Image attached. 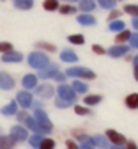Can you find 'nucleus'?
I'll use <instances>...</instances> for the list:
<instances>
[{
  "instance_id": "obj_8",
  "label": "nucleus",
  "mask_w": 138,
  "mask_h": 149,
  "mask_svg": "<svg viewBox=\"0 0 138 149\" xmlns=\"http://www.w3.org/2000/svg\"><path fill=\"white\" fill-rule=\"evenodd\" d=\"M0 87L2 89H12L14 87V80L11 78V74L0 71Z\"/></svg>"
},
{
  "instance_id": "obj_12",
  "label": "nucleus",
  "mask_w": 138,
  "mask_h": 149,
  "mask_svg": "<svg viewBox=\"0 0 138 149\" xmlns=\"http://www.w3.org/2000/svg\"><path fill=\"white\" fill-rule=\"evenodd\" d=\"M14 7L21 11H28L34 7V0H14Z\"/></svg>"
},
{
  "instance_id": "obj_1",
  "label": "nucleus",
  "mask_w": 138,
  "mask_h": 149,
  "mask_svg": "<svg viewBox=\"0 0 138 149\" xmlns=\"http://www.w3.org/2000/svg\"><path fill=\"white\" fill-rule=\"evenodd\" d=\"M28 64L32 66V68H35V69H44L48 64H50V59L46 57L44 53H41V52H32L30 55H28Z\"/></svg>"
},
{
  "instance_id": "obj_15",
  "label": "nucleus",
  "mask_w": 138,
  "mask_h": 149,
  "mask_svg": "<svg viewBox=\"0 0 138 149\" xmlns=\"http://www.w3.org/2000/svg\"><path fill=\"white\" fill-rule=\"evenodd\" d=\"M106 137H108L113 144H124V137H122L121 133H117L115 130H108V132H106Z\"/></svg>"
},
{
  "instance_id": "obj_37",
  "label": "nucleus",
  "mask_w": 138,
  "mask_h": 149,
  "mask_svg": "<svg viewBox=\"0 0 138 149\" xmlns=\"http://www.w3.org/2000/svg\"><path fill=\"white\" fill-rule=\"evenodd\" d=\"M66 2H78V0H66Z\"/></svg>"
},
{
  "instance_id": "obj_38",
  "label": "nucleus",
  "mask_w": 138,
  "mask_h": 149,
  "mask_svg": "<svg viewBox=\"0 0 138 149\" xmlns=\"http://www.w3.org/2000/svg\"><path fill=\"white\" fill-rule=\"evenodd\" d=\"M115 2H117V0H115Z\"/></svg>"
},
{
  "instance_id": "obj_31",
  "label": "nucleus",
  "mask_w": 138,
  "mask_h": 149,
  "mask_svg": "<svg viewBox=\"0 0 138 149\" xmlns=\"http://www.w3.org/2000/svg\"><path fill=\"white\" fill-rule=\"evenodd\" d=\"M74 112H76L78 116H87V114H90V110L85 108V107H74Z\"/></svg>"
},
{
  "instance_id": "obj_5",
  "label": "nucleus",
  "mask_w": 138,
  "mask_h": 149,
  "mask_svg": "<svg viewBox=\"0 0 138 149\" xmlns=\"http://www.w3.org/2000/svg\"><path fill=\"white\" fill-rule=\"evenodd\" d=\"M128 46L126 45H115V46H112L106 53H110V57H122V55H126L128 53Z\"/></svg>"
},
{
  "instance_id": "obj_33",
  "label": "nucleus",
  "mask_w": 138,
  "mask_h": 149,
  "mask_svg": "<svg viewBox=\"0 0 138 149\" xmlns=\"http://www.w3.org/2000/svg\"><path fill=\"white\" fill-rule=\"evenodd\" d=\"M129 45H131V48H138V34H131Z\"/></svg>"
},
{
  "instance_id": "obj_20",
  "label": "nucleus",
  "mask_w": 138,
  "mask_h": 149,
  "mask_svg": "<svg viewBox=\"0 0 138 149\" xmlns=\"http://www.w3.org/2000/svg\"><path fill=\"white\" fill-rule=\"evenodd\" d=\"M76 11H78V7L71 6V4H64V6L58 7V13H60V14H74Z\"/></svg>"
},
{
  "instance_id": "obj_4",
  "label": "nucleus",
  "mask_w": 138,
  "mask_h": 149,
  "mask_svg": "<svg viewBox=\"0 0 138 149\" xmlns=\"http://www.w3.org/2000/svg\"><path fill=\"white\" fill-rule=\"evenodd\" d=\"M76 22L80 23V25H83V27H92V25L96 23V18H94L92 14L82 13V14H78V18H76Z\"/></svg>"
},
{
  "instance_id": "obj_30",
  "label": "nucleus",
  "mask_w": 138,
  "mask_h": 149,
  "mask_svg": "<svg viewBox=\"0 0 138 149\" xmlns=\"http://www.w3.org/2000/svg\"><path fill=\"white\" fill-rule=\"evenodd\" d=\"M53 147H55V142L51 139H46V140L41 142V147H39V149H53Z\"/></svg>"
},
{
  "instance_id": "obj_19",
  "label": "nucleus",
  "mask_w": 138,
  "mask_h": 149,
  "mask_svg": "<svg viewBox=\"0 0 138 149\" xmlns=\"http://www.w3.org/2000/svg\"><path fill=\"white\" fill-rule=\"evenodd\" d=\"M129 37H131V32L124 29L122 32H119V36L115 37V41H117V45H124L126 41H129Z\"/></svg>"
},
{
  "instance_id": "obj_32",
  "label": "nucleus",
  "mask_w": 138,
  "mask_h": 149,
  "mask_svg": "<svg viewBox=\"0 0 138 149\" xmlns=\"http://www.w3.org/2000/svg\"><path fill=\"white\" fill-rule=\"evenodd\" d=\"M92 52L97 53V55H105V53H106V50H105L101 45H92Z\"/></svg>"
},
{
  "instance_id": "obj_35",
  "label": "nucleus",
  "mask_w": 138,
  "mask_h": 149,
  "mask_svg": "<svg viewBox=\"0 0 138 149\" xmlns=\"http://www.w3.org/2000/svg\"><path fill=\"white\" fill-rule=\"evenodd\" d=\"M128 149H136V144L135 142H128Z\"/></svg>"
},
{
  "instance_id": "obj_36",
  "label": "nucleus",
  "mask_w": 138,
  "mask_h": 149,
  "mask_svg": "<svg viewBox=\"0 0 138 149\" xmlns=\"http://www.w3.org/2000/svg\"><path fill=\"white\" fill-rule=\"evenodd\" d=\"M133 27L138 30V18H133Z\"/></svg>"
},
{
  "instance_id": "obj_23",
  "label": "nucleus",
  "mask_w": 138,
  "mask_h": 149,
  "mask_svg": "<svg viewBox=\"0 0 138 149\" xmlns=\"http://www.w3.org/2000/svg\"><path fill=\"white\" fill-rule=\"evenodd\" d=\"M124 13L131 14L133 18H138V6L136 4H128V6H124Z\"/></svg>"
},
{
  "instance_id": "obj_14",
  "label": "nucleus",
  "mask_w": 138,
  "mask_h": 149,
  "mask_svg": "<svg viewBox=\"0 0 138 149\" xmlns=\"http://www.w3.org/2000/svg\"><path fill=\"white\" fill-rule=\"evenodd\" d=\"M23 87L25 89H34L37 85V77H34V74H25V78L21 80Z\"/></svg>"
},
{
  "instance_id": "obj_29",
  "label": "nucleus",
  "mask_w": 138,
  "mask_h": 149,
  "mask_svg": "<svg viewBox=\"0 0 138 149\" xmlns=\"http://www.w3.org/2000/svg\"><path fill=\"white\" fill-rule=\"evenodd\" d=\"M16 112V103L12 101V103H9L6 108H2V114H6V116H9V114H14Z\"/></svg>"
},
{
  "instance_id": "obj_11",
  "label": "nucleus",
  "mask_w": 138,
  "mask_h": 149,
  "mask_svg": "<svg viewBox=\"0 0 138 149\" xmlns=\"http://www.w3.org/2000/svg\"><path fill=\"white\" fill-rule=\"evenodd\" d=\"M37 94H41L43 98H50V96H53V87L50 84H43L37 87Z\"/></svg>"
},
{
  "instance_id": "obj_2",
  "label": "nucleus",
  "mask_w": 138,
  "mask_h": 149,
  "mask_svg": "<svg viewBox=\"0 0 138 149\" xmlns=\"http://www.w3.org/2000/svg\"><path fill=\"white\" fill-rule=\"evenodd\" d=\"M67 77H78V78H85V80H94L96 74H94V71H90L87 68H71V69H67Z\"/></svg>"
},
{
  "instance_id": "obj_27",
  "label": "nucleus",
  "mask_w": 138,
  "mask_h": 149,
  "mask_svg": "<svg viewBox=\"0 0 138 149\" xmlns=\"http://www.w3.org/2000/svg\"><path fill=\"white\" fill-rule=\"evenodd\" d=\"M121 14H122V11H121V9H112V11H110V14H108V22H115V20H119Z\"/></svg>"
},
{
  "instance_id": "obj_18",
  "label": "nucleus",
  "mask_w": 138,
  "mask_h": 149,
  "mask_svg": "<svg viewBox=\"0 0 138 149\" xmlns=\"http://www.w3.org/2000/svg\"><path fill=\"white\" fill-rule=\"evenodd\" d=\"M43 7L51 13V11H58V7H60V4H58V0H44L43 2Z\"/></svg>"
},
{
  "instance_id": "obj_26",
  "label": "nucleus",
  "mask_w": 138,
  "mask_h": 149,
  "mask_svg": "<svg viewBox=\"0 0 138 149\" xmlns=\"http://www.w3.org/2000/svg\"><path fill=\"white\" fill-rule=\"evenodd\" d=\"M83 101H85V105H97V103L101 101V96H97V94L85 96V98H83Z\"/></svg>"
},
{
  "instance_id": "obj_16",
  "label": "nucleus",
  "mask_w": 138,
  "mask_h": 149,
  "mask_svg": "<svg viewBox=\"0 0 138 149\" xmlns=\"http://www.w3.org/2000/svg\"><path fill=\"white\" fill-rule=\"evenodd\" d=\"M60 59H62L64 62H71V64H74V62L78 61L76 53H74V52H71V50H64V52L60 53Z\"/></svg>"
},
{
  "instance_id": "obj_21",
  "label": "nucleus",
  "mask_w": 138,
  "mask_h": 149,
  "mask_svg": "<svg viewBox=\"0 0 138 149\" xmlns=\"http://www.w3.org/2000/svg\"><path fill=\"white\" fill-rule=\"evenodd\" d=\"M67 39H69L71 45H83V43H85V37H83L82 34H73V36L67 37Z\"/></svg>"
},
{
  "instance_id": "obj_10",
  "label": "nucleus",
  "mask_w": 138,
  "mask_h": 149,
  "mask_svg": "<svg viewBox=\"0 0 138 149\" xmlns=\"http://www.w3.org/2000/svg\"><path fill=\"white\" fill-rule=\"evenodd\" d=\"M18 103L19 105H21V107H30L32 105V96H30V92H19V94H18Z\"/></svg>"
},
{
  "instance_id": "obj_28",
  "label": "nucleus",
  "mask_w": 138,
  "mask_h": 149,
  "mask_svg": "<svg viewBox=\"0 0 138 149\" xmlns=\"http://www.w3.org/2000/svg\"><path fill=\"white\" fill-rule=\"evenodd\" d=\"M14 50V46L11 45V43H7V41H2L0 43V52L2 53H9V52H12Z\"/></svg>"
},
{
  "instance_id": "obj_25",
  "label": "nucleus",
  "mask_w": 138,
  "mask_h": 149,
  "mask_svg": "<svg viewBox=\"0 0 138 149\" xmlns=\"http://www.w3.org/2000/svg\"><path fill=\"white\" fill-rule=\"evenodd\" d=\"M97 4H99V7H103V9H115V0H97Z\"/></svg>"
},
{
  "instance_id": "obj_34",
  "label": "nucleus",
  "mask_w": 138,
  "mask_h": 149,
  "mask_svg": "<svg viewBox=\"0 0 138 149\" xmlns=\"http://www.w3.org/2000/svg\"><path fill=\"white\" fill-rule=\"evenodd\" d=\"M133 73H135V80L138 82V55L133 59Z\"/></svg>"
},
{
  "instance_id": "obj_3",
  "label": "nucleus",
  "mask_w": 138,
  "mask_h": 149,
  "mask_svg": "<svg viewBox=\"0 0 138 149\" xmlns=\"http://www.w3.org/2000/svg\"><path fill=\"white\" fill-rule=\"evenodd\" d=\"M58 98H60L62 101H66V103H73L74 100H76V92L73 91V87L71 85H66V84H62L60 87H58Z\"/></svg>"
},
{
  "instance_id": "obj_7",
  "label": "nucleus",
  "mask_w": 138,
  "mask_h": 149,
  "mask_svg": "<svg viewBox=\"0 0 138 149\" xmlns=\"http://www.w3.org/2000/svg\"><path fill=\"white\" fill-rule=\"evenodd\" d=\"M78 9L82 13H90L96 9V0H78Z\"/></svg>"
},
{
  "instance_id": "obj_24",
  "label": "nucleus",
  "mask_w": 138,
  "mask_h": 149,
  "mask_svg": "<svg viewBox=\"0 0 138 149\" xmlns=\"http://www.w3.org/2000/svg\"><path fill=\"white\" fill-rule=\"evenodd\" d=\"M71 87H73V91H74V92H87V91H89V87H87L83 82H80V80H76Z\"/></svg>"
},
{
  "instance_id": "obj_9",
  "label": "nucleus",
  "mask_w": 138,
  "mask_h": 149,
  "mask_svg": "<svg viewBox=\"0 0 138 149\" xmlns=\"http://www.w3.org/2000/svg\"><path fill=\"white\" fill-rule=\"evenodd\" d=\"M21 59H23V55L19 53V52H16V50H12V52L2 55V61H4V62H19Z\"/></svg>"
},
{
  "instance_id": "obj_6",
  "label": "nucleus",
  "mask_w": 138,
  "mask_h": 149,
  "mask_svg": "<svg viewBox=\"0 0 138 149\" xmlns=\"http://www.w3.org/2000/svg\"><path fill=\"white\" fill-rule=\"evenodd\" d=\"M57 73H58V68L53 66V64H48L44 69L39 71V78H53Z\"/></svg>"
},
{
  "instance_id": "obj_17",
  "label": "nucleus",
  "mask_w": 138,
  "mask_h": 149,
  "mask_svg": "<svg viewBox=\"0 0 138 149\" xmlns=\"http://www.w3.org/2000/svg\"><path fill=\"white\" fill-rule=\"evenodd\" d=\"M108 29L112 30V32H122L124 29H126V25H124V22L122 20H115V22H108Z\"/></svg>"
},
{
  "instance_id": "obj_13",
  "label": "nucleus",
  "mask_w": 138,
  "mask_h": 149,
  "mask_svg": "<svg viewBox=\"0 0 138 149\" xmlns=\"http://www.w3.org/2000/svg\"><path fill=\"white\" fill-rule=\"evenodd\" d=\"M126 107L131 108V110L138 108V92H133V94H128L126 96Z\"/></svg>"
},
{
  "instance_id": "obj_22",
  "label": "nucleus",
  "mask_w": 138,
  "mask_h": 149,
  "mask_svg": "<svg viewBox=\"0 0 138 149\" xmlns=\"http://www.w3.org/2000/svg\"><path fill=\"white\" fill-rule=\"evenodd\" d=\"M35 48H37V50H44V52H55V50H57L55 45H51V43H44V41L35 43Z\"/></svg>"
}]
</instances>
